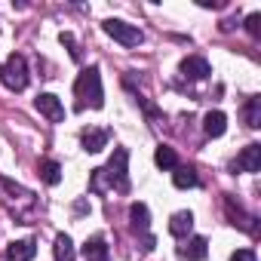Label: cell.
Masks as SVG:
<instances>
[{
	"mask_svg": "<svg viewBox=\"0 0 261 261\" xmlns=\"http://www.w3.org/2000/svg\"><path fill=\"white\" fill-rule=\"evenodd\" d=\"M126 163H129V151H126V148H117L114 157L108 160V166L92 169V175H89V188H92L95 194H105V191H129V172H126Z\"/></svg>",
	"mask_w": 261,
	"mask_h": 261,
	"instance_id": "1",
	"label": "cell"
},
{
	"mask_svg": "<svg viewBox=\"0 0 261 261\" xmlns=\"http://www.w3.org/2000/svg\"><path fill=\"white\" fill-rule=\"evenodd\" d=\"M74 95H77V108H80V111H83V108H95V111H98V108L105 105L101 74H98L95 65L80 71V77L74 80Z\"/></svg>",
	"mask_w": 261,
	"mask_h": 261,
	"instance_id": "2",
	"label": "cell"
},
{
	"mask_svg": "<svg viewBox=\"0 0 261 261\" xmlns=\"http://www.w3.org/2000/svg\"><path fill=\"white\" fill-rule=\"evenodd\" d=\"M0 191L7 194V197H4V203H13V200H16L13 215H16L22 224H31L28 218L37 212V197H34V191H28V188H22V185L10 181L7 175H0Z\"/></svg>",
	"mask_w": 261,
	"mask_h": 261,
	"instance_id": "3",
	"label": "cell"
},
{
	"mask_svg": "<svg viewBox=\"0 0 261 261\" xmlns=\"http://www.w3.org/2000/svg\"><path fill=\"white\" fill-rule=\"evenodd\" d=\"M0 83L7 89H13V92H22L28 86V62H25V56L13 53L4 65H0Z\"/></svg>",
	"mask_w": 261,
	"mask_h": 261,
	"instance_id": "4",
	"label": "cell"
},
{
	"mask_svg": "<svg viewBox=\"0 0 261 261\" xmlns=\"http://www.w3.org/2000/svg\"><path fill=\"white\" fill-rule=\"evenodd\" d=\"M101 28H105L108 37H114V40L123 43V46H139V43L145 40V34H142L139 25H129V22H123V19H108Z\"/></svg>",
	"mask_w": 261,
	"mask_h": 261,
	"instance_id": "5",
	"label": "cell"
},
{
	"mask_svg": "<svg viewBox=\"0 0 261 261\" xmlns=\"http://www.w3.org/2000/svg\"><path fill=\"white\" fill-rule=\"evenodd\" d=\"M129 221H133V230H136V233L145 237V240H142V243H145L142 249L151 252V249H154V237L148 233V227H151V212H148V206H145V203H133V206H129Z\"/></svg>",
	"mask_w": 261,
	"mask_h": 261,
	"instance_id": "6",
	"label": "cell"
},
{
	"mask_svg": "<svg viewBox=\"0 0 261 261\" xmlns=\"http://www.w3.org/2000/svg\"><path fill=\"white\" fill-rule=\"evenodd\" d=\"M224 212H227V218H230L233 227H240V230H246V233H258V218H255V215H246V212L233 203V197H224Z\"/></svg>",
	"mask_w": 261,
	"mask_h": 261,
	"instance_id": "7",
	"label": "cell"
},
{
	"mask_svg": "<svg viewBox=\"0 0 261 261\" xmlns=\"http://www.w3.org/2000/svg\"><path fill=\"white\" fill-rule=\"evenodd\" d=\"M34 108H37L46 120H53V123H62V120H65V105H62L59 95H53V92H40V95L34 98Z\"/></svg>",
	"mask_w": 261,
	"mask_h": 261,
	"instance_id": "8",
	"label": "cell"
},
{
	"mask_svg": "<svg viewBox=\"0 0 261 261\" xmlns=\"http://www.w3.org/2000/svg\"><path fill=\"white\" fill-rule=\"evenodd\" d=\"M233 169L237 172H258L261 169V145H246L240 154H237V160H233Z\"/></svg>",
	"mask_w": 261,
	"mask_h": 261,
	"instance_id": "9",
	"label": "cell"
},
{
	"mask_svg": "<svg viewBox=\"0 0 261 261\" xmlns=\"http://www.w3.org/2000/svg\"><path fill=\"white\" fill-rule=\"evenodd\" d=\"M80 142H83V151H86V154H98V151L111 142V129H95V126H89V129H83V133H80Z\"/></svg>",
	"mask_w": 261,
	"mask_h": 261,
	"instance_id": "10",
	"label": "cell"
},
{
	"mask_svg": "<svg viewBox=\"0 0 261 261\" xmlns=\"http://www.w3.org/2000/svg\"><path fill=\"white\" fill-rule=\"evenodd\" d=\"M178 71H181L185 80H206V77L212 74V68H209V62H206L203 56H188Z\"/></svg>",
	"mask_w": 261,
	"mask_h": 261,
	"instance_id": "11",
	"label": "cell"
},
{
	"mask_svg": "<svg viewBox=\"0 0 261 261\" xmlns=\"http://www.w3.org/2000/svg\"><path fill=\"white\" fill-rule=\"evenodd\" d=\"M175 252H178L181 261H203L206 252H209V243H206V237H191V240H185Z\"/></svg>",
	"mask_w": 261,
	"mask_h": 261,
	"instance_id": "12",
	"label": "cell"
},
{
	"mask_svg": "<svg viewBox=\"0 0 261 261\" xmlns=\"http://www.w3.org/2000/svg\"><path fill=\"white\" fill-rule=\"evenodd\" d=\"M83 258L86 261H111V246H108V240L101 237V233H95V237H89L86 243H83Z\"/></svg>",
	"mask_w": 261,
	"mask_h": 261,
	"instance_id": "13",
	"label": "cell"
},
{
	"mask_svg": "<svg viewBox=\"0 0 261 261\" xmlns=\"http://www.w3.org/2000/svg\"><path fill=\"white\" fill-rule=\"evenodd\" d=\"M194 230V212L191 209H181L169 218V233L178 237V240H188V233Z\"/></svg>",
	"mask_w": 261,
	"mask_h": 261,
	"instance_id": "14",
	"label": "cell"
},
{
	"mask_svg": "<svg viewBox=\"0 0 261 261\" xmlns=\"http://www.w3.org/2000/svg\"><path fill=\"white\" fill-rule=\"evenodd\" d=\"M37 255V243L34 240H16L7 246V261H31Z\"/></svg>",
	"mask_w": 261,
	"mask_h": 261,
	"instance_id": "15",
	"label": "cell"
},
{
	"mask_svg": "<svg viewBox=\"0 0 261 261\" xmlns=\"http://www.w3.org/2000/svg\"><path fill=\"white\" fill-rule=\"evenodd\" d=\"M203 129H206L209 139H218V136H224V129H227V117L221 111H209L203 117Z\"/></svg>",
	"mask_w": 261,
	"mask_h": 261,
	"instance_id": "16",
	"label": "cell"
},
{
	"mask_svg": "<svg viewBox=\"0 0 261 261\" xmlns=\"http://www.w3.org/2000/svg\"><path fill=\"white\" fill-rule=\"evenodd\" d=\"M172 185H175L178 191L197 188V185H200V178H197V169H194V166H175V169H172Z\"/></svg>",
	"mask_w": 261,
	"mask_h": 261,
	"instance_id": "17",
	"label": "cell"
},
{
	"mask_svg": "<svg viewBox=\"0 0 261 261\" xmlns=\"http://www.w3.org/2000/svg\"><path fill=\"white\" fill-rule=\"evenodd\" d=\"M53 255H56V261H74V258H77V249H74V243H71L68 233H59V237H56Z\"/></svg>",
	"mask_w": 261,
	"mask_h": 261,
	"instance_id": "18",
	"label": "cell"
},
{
	"mask_svg": "<svg viewBox=\"0 0 261 261\" xmlns=\"http://www.w3.org/2000/svg\"><path fill=\"white\" fill-rule=\"evenodd\" d=\"M37 175L49 185V188H56L59 181H62V166L56 163V160H40V166H37Z\"/></svg>",
	"mask_w": 261,
	"mask_h": 261,
	"instance_id": "19",
	"label": "cell"
},
{
	"mask_svg": "<svg viewBox=\"0 0 261 261\" xmlns=\"http://www.w3.org/2000/svg\"><path fill=\"white\" fill-rule=\"evenodd\" d=\"M243 117H246V126H249V129H258V126H261V98H258V95H252V98L246 101Z\"/></svg>",
	"mask_w": 261,
	"mask_h": 261,
	"instance_id": "20",
	"label": "cell"
},
{
	"mask_svg": "<svg viewBox=\"0 0 261 261\" xmlns=\"http://www.w3.org/2000/svg\"><path fill=\"white\" fill-rule=\"evenodd\" d=\"M154 163H157L160 169H175V166H178V154H175L169 145H160V148L154 151Z\"/></svg>",
	"mask_w": 261,
	"mask_h": 261,
	"instance_id": "21",
	"label": "cell"
},
{
	"mask_svg": "<svg viewBox=\"0 0 261 261\" xmlns=\"http://www.w3.org/2000/svg\"><path fill=\"white\" fill-rule=\"evenodd\" d=\"M246 31H249L252 37H261V13L246 16Z\"/></svg>",
	"mask_w": 261,
	"mask_h": 261,
	"instance_id": "22",
	"label": "cell"
},
{
	"mask_svg": "<svg viewBox=\"0 0 261 261\" xmlns=\"http://www.w3.org/2000/svg\"><path fill=\"white\" fill-rule=\"evenodd\" d=\"M59 40H62V43H65V46L71 49V59H74V62H80V49H77V43H74V34L62 31V34H59Z\"/></svg>",
	"mask_w": 261,
	"mask_h": 261,
	"instance_id": "23",
	"label": "cell"
},
{
	"mask_svg": "<svg viewBox=\"0 0 261 261\" xmlns=\"http://www.w3.org/2000/svg\"><path fill=\"white\" fill-rule=\"evenodd\" d=\"M230 261H258V258H255L252 249H237V252L230 255Z\"/></svg>",
	"mask_w": 261,
	"mask_h": 261,
	"instance_id": "24",
	"label": "cell"
}]
</instances>
